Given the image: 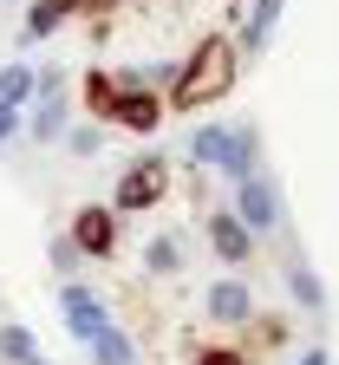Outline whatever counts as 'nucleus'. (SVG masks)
Here are the masks:
<instances>
[{"label":"nucleus","mask_w":339,"mask_h":365,"mask_svg":"<svg viewBox=\"0 0 339 365\" xmlns=\"http://www.w3.org/2000/svg\"><path fill=\"white\" fill-rule=\"evenodd\" d=\"M235 66H241L235 39H228V33H203L196 53H189V59L176 66V78H170V105H176V111H203V105L228 98V91H235Z\"/></svg>","instance_id":"nucleus-1"},{"label":"nucleus","mask_w":339,"mask_h":365,"mask_svg":"<svg viewBox=\"0 0 339 365\" xmlns=\"http://www.w3.org/2000/svg\"><path fill=\"white\" fill-rule=\"evenodd\" d=\"M189 157H196V163H216V170L235 176V182L261 176V170H255V130H248V124H241L235 137H228L222 124H203L196 137H189Z\"/></svg>","instance_id":"nucleus-2"},{"label":"nucleus","mask_w":339,"mask_h":365,"mask_svg":"<svg viewBox=\"0 0 339 365\" xmlns=\"http://www.w3.org/2000/svg\"><path fill=\"white\" fill-rule=\"evenodd\" d=\"M170 190V163L163 157H137L124 176H118V196H111V215H137V209H157Z\"/></svg>","instance_id":"nucleus-3"},{"label":"nucleus","mask_w":339,"mask_h":365,"mask_svg":"<svg viewBox=\"0 0 339 365\" xmlns=\"http://www.w3.org/2000/svg\"><path fill=\"white\" fill-rule=\"evenodd\" d=\"M105 124H118V130H137V137H151L157 124H163V98L151 85H118L111 98H105V111H98Z\"/></svg>","instance_id":"nucleus-4"},{"label":"nucleus","mask_w":339,"mask_h":365,"mask_svg":"<svg viewBox=\"0 0 339 365\" xmlns=\"http://www.w3.org/2000/svg\"><path fill=\"white\" fill-rule=\"evenodd\" d=\"M72 248H79V261L118 255V215H111L105 202H85V209L72 215Z\"/></svg>","instance_id":"nucleus-5"},{"label":"nucleus","mask_w":339,"mask_h":365,"mask_svg":"<svg viewBox=\"0 0 339 365\" xmlns=\"http://www.w3.org/2000/svg\"><path fill=\"white\" fill-rule=\"evenodd\" d=\"M59 313H66V327H72V339H98L105 327H111V319H105V307L98 300H91V287H79V281H66L59 287Z\"/></svg>","instance_id":"nucleus-6"},{"label":"nucleus","mask_w":339,"mask_h":365,"mask_svg":"<svg viewBox=\"0 0 339 365\" xmlns=\"http://www.w3.org/2000/svg\"><path fill=\"white\" fill-rule=\"evenodd\" d=\"M118 0H33V14H26V39H53L72 14H111Z\"/></svg>","instance_id":"nucleus-7"},{"label":"nucleus","mask_w":339,"mask_h":365,"mask_svg":"<svg viewBox=\"0 0 339 365\" xmlns=\"http://www.w3.org/2000/svg\"><path fill=\"white\" fill-rule=\"evenodd\" d=\"M235 222L241 228H248V235H268V228H274V215H280V202H274V190H268V182L261 176H248V182H235Z\"/></svg>","instance_id":"nucleus-8"},{"label":"nucleus","mask_w":339,"mask_h":365,"mask_svg":"<svg viewBox=\"0 0 339 365\" xmlns=\"http://www.w3.org/2000/svg\"><path fill=\"white\" fill-rule=\"evenodd\" d=\"M209 242H216V255H222V261H248V255H255V235L235 222V209H222V215L209 222Z\"/></svg>","instance_id":"nucleus-9"},{"label":"nucleus","mask_w":339,"mask_h":365,"mask_svg":"<svg viewBox=\"0 0 339 365\" xmlns=\"http://www.w3.org/2000/svg\"><path fill=\"white\" fill-rule=\"evenodd\" d=\"M209 313L228 319V327H235V319H248V287H241V281H216L209 287Z\"/></svg>","instance_id":"nucleus-10"},{"label":"nucleus","mask_w":339,"mask_h":365,"mask_svg":"<svg viewBox=\"0 0 339 365\" xmlns=\"http://www.w3.org/2000/svg\"><path fill=\"white\" fill-rule=\"evenodd\" d=\"M280 7H287V0H255V14H248V33H241V46H248V53H261V46H268V33H274ZM241 46H235V53H241Z\"/></svg>","instance_id":"nucleus-11"},{"label":"nucleus","mask_w":339,"mask_h":365,"mask_svg":"<svg viewBox=\"0 0 339 365\" xmlns=\"http://www.w3.org/2000/svg\"><path fill=\"white\" fill-rule=\"evenodd\" d=\"M91 359H98V365H143V359H137V346H131L118 327H105L98 339H91Z\"/></svg>","instance_id":"nucleus-12"},{"label":"nucleus","mask_w":339,"mask_h":365,"mask_svg":"<svg viewBox=\"0 0 339 365\" xmlns=\"http://www.w3.org/2000/svg\"><path fill=\"white\" fill-rule=\"evenodd\" d=\"M33 137H39V144H53V137L66 130V98H39L33 105V124H26Z\"/></svg>","instance_id":"nucleus-13"},{"label":"nucleus","mask_w":339,"mask_h":365,"mask_svg":"<svg viewBox=\"0 0 339 365\" xmlns=\"http://www.w3.org/2000/svg\"><path fill=\"white\" fill-rule=\"evenodd\" d=\"M26 359H39L33 333L26 327H0V365H26Z\"/></svg>","instance_id":"nucleus-14"},{"label":"nucleus","mask_w":339,"mask_h":365,"mask_svg":"<svg viewBox=\"0 0 339 365\" xmlns=\"http://www.w3.org/2000/svg\"><path fill=\"white\" fill-rule=\"evenodd\" d=\"M33 98V66H7V72H0V105H26Z\"/></svg>","instance_id":"nucleus-15"},{"label":"nucleus","mask_w":339,"mask_h":365,"mask_svg":"<svg viewBox=\"0 0 339 365\" xmlns=\"http://www.w3.org/2000/svg\"><path fill=\"white\" fill-rule=\"evenodd\" d=\"M294 294H300L307 307H320V300H326V294H320V281H313V274H307V267H294Z\"/></svg>","instance_id":"nucleus-16"},{"label":"nucleus","mask_w":339,"mask_h":365,"mask_svg":"<svg viewBox=\"0 0 339 365\" xmlns=\"http://www.w3.org/2000/svg\"><path fill=\"white\" fill-rule=\"evenodd\" d=\"M151 267H157V274H163V267H176V242H163V235H157V242H151Z\"/></svg>","instance_id":"nucleus-17"},{"label":"nucleus","mask_w":339,"mask_h":365,"mask_svg":"<svg viewBox=\"0 0 339 365\" xmlns=\"http://www.w3.org/2000/svg\"><path fill=\"white\" fill-rule=\"evenodd\" d=\"M196 365H248V359H241V352H228V346H209Z\"/></svg>","instance_id":"nucleus-18"},{"label":"nucleus","mask_w":339,"mask_h":365,"mask_svg":"<svg viewBox=\"0 0 339 365\" xmlns=\"http://www.w3.org/2000/svg\"><path fill=\"white\" fill-rule=\"evenodd\" d=\"M53 261H59V274H66V267L79 261V248H72V235H59V242H53Z\"/></svg>","instance_id":"nucleus-19"},{"label":"nucleus","mask_w":339,"mask_h":365,"mask_svg":"<svg viewBox=\"0 0 339 365\" xmlns=\"http://www.w3.org/2000/svg\"><path fill=\"white\" fill-rule=\"evenodd\" d=\"M7 137H20V111H14V105H0V144H7Z\"/></svg>","instance_id":"nucleus-20"},{"label":"nucleus","mask_w":339,"mask_h":365,"mask_svg":"<svg viewBox=\"0 0 339 365\" xmlns=\"http://www.w3.org/2000/svg\"><path fill=\"white\" fill-rule=\"evenodd\" d=\"M300 365H333V359H326V346H313V352H307Z\"/></svg>","instance_id":"nucleus-21"}]
</instances>
